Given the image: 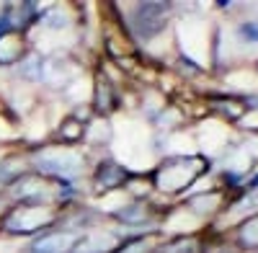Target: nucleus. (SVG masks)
I'll use <instances>...</instances> for the list:
<instances>
[{
  "instance_id": "5701e85b",
  "label": "nucleus",
  "mask_w": 258,
  "mask_h": 253,
  "mask_svg": "<svg viewBox=\"0 0 258 253\" xmlns=\"http://www.w3.org/2000/svg\"><path fill=\"white\" fill-rule=\"evenodd\" d=\"M245 188H248V192H255V188H258V173L250 181H245Z\"/></svg>"
},
{
  "instance_id": "2eb2a0df",
  "label": "nucleus",
  "mask_w": 258,
  "mask_h": 253,
  "mask_svg": "<svg viewBox=\"0 0 258 253\" xmlns=\"http://www.w3.org/2000/svg\"><path fill=\"white\" fill-rule=\"evenodd\" d=\"M44 68H47V57H41V54H29L21 65H16V80L18 83H24V86H29V83H44Z\"/></svg>"
},
{
  "instance_id": "39448f33",
  "label": "nucleus",
  "mask_w": 258,
  "mask_h": 253,
  "mask_svg": "<svg viewBox=\"0 0 258 253\" xmlns=\"http://www.w3.org/2000/svg\"><path fill=\"white\" fill-rule=\"evenodd\" d=\"M116 225L126 230H137V233H147V230H160L158 222H163L165 212L153 202V199H129L126 204L116 207L114 212L106 215Z\"/></svg>"
},
{
  "instance_id": "423d86ee",
  "label": "nucleus",
  "mask_w": 258,
  "mask_h": 253,
  "mask_svg": "<svg viewBox=\"0 0 258 253\" xmlns=\"http://www.w3.org/2000/svg\"><path fill=\"white\" fill-rule=\"evenodd\" d=\"M83 78V65L68 52H59V54H49L47 57V68H44V83L57 93H68L75 83H80Z\"/></svg>"
},
{
  "instance_id": "a211bd4d",
  "label": "nucleus",
  "mask_w": 258,
  "mask_h": 253,
  "mask_svg": "<svg viewBox=\"0 0 258 253\" xmlns=\"http://www.w3.org/2000/svg\"><path fill=\"white\" fill-rule=\"evenodd\" d=\"M26 171H31L26 155H24V158L13 155V158H3V160H0V194H6L8 186H11L18 176H24Z\"/></svg>"
},
{
  "instance_id": "412c9836",
  "label": "nucleus",
  "mask_w": 258,
  "mask_h": 253,
  "mask_svg": "<svg viewBox=\"0 0 258 253\" xmlns=\"http://www.w3.org/2000/svg\"><path fill=\"white\" fill-rule=\"evenodd\" d=\"M238 243L243 248H258V215L245 220L240 227H238Z\"/></svg>"
},
{
  "instance_id": "f03ea898",
  "label": "nucleus",
  "mask_w": 258,
  "mask_h": 253,
  "mask_svg": "<svg viewBox=\"0 0 258 253\" xmlns=\"http://www.w3.org/2000/svg\"><path fill=\"white\" fill-rule=\"evenodd\" d=\"M64 207L54 204H8L0 212V233L13 238H36L47 230H54L62 220Z\"/></svg>"
},
{
  "instance_id": "ddd939ff",
  "label": "nucleus",
  "mask_w": 258,
  "mask_h": 253,
  "mask_svg": "<svg viewBox=\"0 0 258 253\" xmlns=\"http://www.w3.org/2000/svg\"><path fill=\"white\" fill-rule=\"evenodd\" d=\"M163 240V230H147V233L124 235L119 248L114 253H155V248Z\"/></svg>"
},
{
  "instance_id": "4468645a",
  "label": "nucleus",
  "mask_w": 258,
  "mask_h": 253,
  "mask_svg": "<svg viewBox=\"0 0 258 253\" xmlns=\"http://www.w3.org/2000/svg\"><path fill=\"white\" fill-rule=\"evenodd\" d=\"M114 124L111 119L106 116H93L88 124H85V142L83 145H91V147H111L114 145Z\"/></svg>"
},
{
  "instance_id": "f257e3e1",
  "label": "nucleus",
  "mask_w": 258,
  "mask_h": 253,
  "mask_svg": "<svg viewBox=\"0 0 258 253\" xmlns=\"http://www.w3.org/2000/svg\"><path fill=\"white\" fill-rule=\"evenodd\" d=\"M26 160L34 173L57 178V181H68V183H78L80 176L85 173V168H88V155L83 150L57 145L52 140L31 145V150L26 153Z\"/></svg>"
},
{
  "instance_id": "9d476101",
  "label": "nucleus",
  "mask_w": 258,
  "mask_h": 253,
  "mask_svg": "<svg viewBox=\"0 0 258 253\" xmlns=\"http://www.w3.org/2000/svg\"><path fill=\"white\" fill-rule=\"evenodd\" d=\"M121 240H124L121 233L106 230V227L101 225V227H93V230H85V233H80L73 253H114Z\"/></svg>"
},
{
  "instance_id": "9b49d317",
  "label": "nucleus",
  "mask_w": 258,
  "mask_h": 253,
  "mask_svg": "<svg viewBox=\"0 0 258 253\" xmlns=\"http://www.w3.org/2000/svg\"><path fill=\"white\" fill-rule=\"evenodd\" d=\"M29 54H31L29 34L16 31V29L0 34V68H16Z\"/></svg>"
},
{
  "instance_id": "7ed1b4c3",
  "label": "nucleus",
  "mask_w": 258,
  "mask_h": 253,
  "mask_svg": "<svg viewBox=\"0 0 258 253\" xmlns=\"http://www.w3.org/2000/svg\"><path fill=\"white\" fill-rule=\"evenodd\" d=\"M209 168H212V160L204 155H165L150 171V178H153L155 192L165 197H176L197 183Z\"/></svg>"
},
{
  "instance_id": "6e6552de",
  "label": "nucleus",
  "mask_w": 258,
  "mask_h": 253,
  "mask_svg": "<svg viewBox=\"0 0 258 253\" xmlns=\"http://www.w3.org/2000/svg\"><path fill=\"white\" fill-rule=\"evenodd\" d=\"M119 106H121V93H119V88L98 70V73L93 75V83H91V109H93V114L109 119Z\"/></svg>"
},
{
  "instance_id": "f8f14e48",
  "label": "nucleus",
  "mask_w": 258,
  "mask_h": 253,
  "mask_svg": "<svg viewBox=\"0 0 258 253\" xmlns=\"http://www.w3.org/2000/svg\"><path fill=\"white\" fill-rule=\"evenodd\" d=\"M52 142L57 145H68V147H78L85 142V121H80L75 114H68L62 116L54 126V132L49 137Z\"/></svg>"
},
{
  "instance_id": "1a4fd4ad",
  "label": "nucleus",
  "mask_w": 258,
  "mask_h": 253,
  "mask_svg": "<svg viewBox=\"0 0 258 253\" xmlns=\"http://www.w3.org/2000/svg\"><path fill=\"white\" fill-rule=\"evenodd\" d=\"M75 243H78V233H70L64 227H54V230H47V233L36 235L18 253H73Z\"/></svg>"
},
{
  "instance_id": "aec40b11",
  "label": "nucleus",
  "mask_w": 258,
  "mask_h": 253,
  "mask_svg": "<svg viewBox=\"0 0 258 253\" xmlns=\"http://www.w3.org/2000/svg\"><path fill=\"white\" fill-rule=\"evenodd\" d=\"M124 192L129 194V199H150V194L155 192L153 188V178L150 173H129V181L124 186Z\"/></svg>"
},
{
  "instance_id": "6ab92c4d",
  "label": "nucleus",
  "mask_w": 258,
  "mask_h": 253,
  "mask_svg": "<svg viewBox=\"0 0 258 253\" xmlns=\"http://www.w3.org/2000/svg\"><path fill=\"white\" fill-rule=\"evenodd\" d=\"M155 253H204V243H202V238H197V235L181 233V235L170 238V240H163V243L155 248Z\"/></svg>"
},
{
  "instance_id": "4be33fe9",
  "label": "nucleus",
  "mask_w": 258,
  "mask_h": 253,
  "mask_svg": "<svg viewBox=\"0 0 258 253\" xmlns=\"http://www.w3.org/2000/svg\"><path fill=\"white\" fill-rule=\"evenodd\" d=\"M238 34L245 41H258V21H243L238 26Z\"/></svg>"
},
{
  "instance_id": "20e7f679",
  "label": "nucleus",
  "mask_w": 258,
  "mask_h": 253,
  "mask_svg": "<svg viewBox=\"0 0 258 253\" xmlns=\"http://www.w3.org/2000/svg\"><path fill=\"white\" fill-rule=\"evenodd\" d=\"M114 8L124 13L116 18H119L121 29L129 34V39L137 44V49L153 44L168 29L170 6L165 3H129V6H114Z\"/></svg>"
},
{
  "instance_id": "dca6fc26",
  "label": "nucleus",
  "mask_w": 258,
  "mask_h": 253,
  "mask_svg": "<svg viewBox=\"0 0 258 253\" xmlns=\"http://www.w3.org/2000/svg\"><path fill=\"white\" fill-rule=\"evenodd\" d=\"M75 21H78V16H75V13H70L68 8H62V6H52L49 11H41L39 24H36V26L47 29V31H68V29H73V26H75Z\"/></svg>"
},
{
  "instance_id": "f3484780",
  "label": "nucleus",
  "mask_w": 258,
  "mask_h": 253,
  "mask_svg": "<svg viewBox=\"0 0 258 253\" xmlns=\"http://www.w3.org/2000/svg\"><path fill=\"white\" fill-rule=\"evenodd\" d=\"M222 194L217 192H209V194H197V197H191L183 202V209H188V212H194L197 217H214L220 212V207H222Z\"/></svg>"
},
{
  "instance_id": "0eeeda50",
  "label": "nucleus",
  "mask_w": 258,
  "mask_h": 253,
  "mask_svg": "<svg viewBox=\"0 0 258 253\" xmlns=\"http://www.w3.org/2000/svg\"><path fill=\"white\" fill-rule=\"evenodd\" d=\"M129 168L116 160V158H101L93 165V173H91V188L96 197H109L114 192H124V186L129 181Z\"/></svg>"
}]
</instances>
